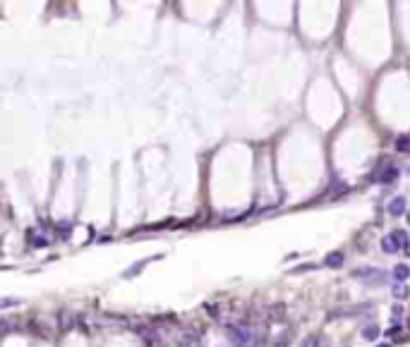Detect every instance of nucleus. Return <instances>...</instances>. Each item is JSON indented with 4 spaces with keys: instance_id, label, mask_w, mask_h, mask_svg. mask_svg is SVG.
I'll return each mask as SVG.
<instances>
[{
    "instance_id": "nucleus-1",
    "label": "nucleus",
    "mask_w": 410,
    "mask_h": 347,
    "mask_svg": "<svg viewBox=\"0 0 410 347\" xmlns=\"http://www.w3.org/2000/svg\"><path fill=\"white\" fill-rule=\"evenodd\" d=\"M355 278H360L363 283H367V285H381L384 283V273L381 271H377V269H365V271H357L355 273Z\"/></svg>"
},
{
    "instance_id": "nucleus-2",
    "label": "nucleus",
    "mask_w": 410,
    "mask_h": 347,
    "mask_svg": "<svg viewBox=\"0 0 410 347\" xmlns=\"http://www.w3.org/2000/svg\"><path fill=\"white\" fill-rule=\"evenodd\" d=\"M405 208H408L405 197H396V199H391V204H389V213H391V216H403Z\"/></svg>"
},
{
    "instance_id": "nucleus-3",
    "label": "nucleus",
    "mask_w": 410,
    "mask_h": 347,
    "mask_svg": "<svg viewBox=\"0 0 410 347\" xmlns=\"http://www.w3.org/2000/svg\"><path fill=\"white\" fill-rule=\"evenodd\" d=\"M343 261H346V256H343V252H331V254H326V259H324V263H326L329 269H341V266H343Z\"/></svg>"
},
{
    "instance_id": "nucleus-4",
    "label": "nucleus",
    "mask_w": 410,
    "mask_h": 347,
    "mask_svg": "<svg viewBox=\"0 0 410 347\" xmlns=\"http://www.w3.org/2000/svg\"><path fill=\"white\" fill-rule=\"evenodd\" d=\"M381 249L387 254H396L398 249H401V245H398V239H396L394 235H387L384 239H381Z\"/></svg>"
},
{
    "instance_id": "nucleus-5",
    "label": "nucleus",
    "mask_w": 410,
    "mask_h": 347,
    "mask_svg": "<svg viewBox=\"0 0 410 347\" xmlns=\"http://www.w3.org/2000/svg\"><path fill=\"white\" fill-rule=\"evenodd\" d=\"M396 177H398V170L394 166H384V170L379 173V182H387V184L396 182Z\"/></svg>"
},
{
    "instance_id": "nucleus-6",
    "label": "nucleus",
    "mask_w": 410,
    "mask_h": 347,
    "mask_svg": "<svg viewBox=\"0 0 410 347\" xmlns=\"http://www.w3.org/2000/svg\"><path fill=\"white\" fill-rule=\"evenodd\" d=\"M408 278H410V269L405 266V263H398V266L394 269V280L396 283H405Z\"/></svg>"
},
{
    "instance_id": "nucleus-7",
    "label": "nucleus",
    "mask_w": 410,
    "mask_h": 347,
    "mask_svg": "<svg viewBox=\"0 0 410 347\" xmlns=\"http://www.w3.org/2000/svg\"><path fill=\"white\" fill-rule=\"evenodd\" d=\"M396 151H401V153H408L410 151V137L408 135H401L398 139H396Z\"/></svg>"
},
{
    "instance_id": "nucleus-8",
    "label": "nucleus",
    "mask_w": 410,
    "mask_h": 347,
    "mask_svg": "<svg viewBox=\"0 0 410 347\" xmlns=\"http://www.w3.org/2000/svg\"><path fill=\"white\" fill-rule=\"evenodd\" d=\"M408 295H410V290H408V285H405V283H398L394 287V297H396V300H405Z\"/></svg>"
},
{
    "instance_id": "nucleus-9",
    "label": "nucleus",
    "mask_w": 410,
    "mask_h": 347,
    "mask_svg": "<svg viewBox=\"0 0 410 347\" xmlns=\"http://www.w3.org/2000/svg\"><path fill=\"white\" fill-rule=\"evenodd\" d=\"M363 338L370 340V342H372V340H377L379 338V328H377V326H367V328H363Z\"/></svg>"
},
{
    "instance_id": "nucleus-10",
    "label": "nucleus",
    "mask_w": 410,
    "mask_h": 347,
    "mask_svg": "<svg viewBox=\"0 0 410 347\" xmlns=\"http://www.w3.org/2000/svg\"><path fill=\"white\" fill-rule=\"evenodd\" d=\"M391 235H394L396 239H398V245H401V247L408 245V232H405V230H394Z\"/></svg>"
},
{
    "instance_id": "nucleus-11",
    "label": "nucleus",
    "mask_w": 410,
    "mask_h": 347,
    "mask_svg": "<svg viewBox=\"0 0 410 347\" xmlns=\"http://www.w3.org/2000/svg\"><path fill=\"white\" fill-rule=\"evenodd\" d=\"M288 342H291V331H288V333H283V335H281V340H278V342H276V347H285V345H288Z\"/></svg>"
},
{
    "instance_id": "nucleus-12",
    "label": "nucleus",
    "mask_w": 410,
    "mask_h": 347,
    "mask_svg": "<svg viewBox=\"0 0 410 347\" xmlns=\"http://www.w3.org/2000/svg\"><path fill=\"white\" fill-rule=\"evenodd\" d=\"M408 331H410V318H408Z\"/></svg>"
}]
</instances>
